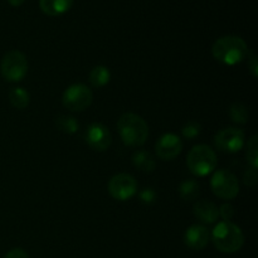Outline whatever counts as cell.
<instances>
[{"instance_id":"1","label":"cell","mask_w":258,"mask_h":258,"mask_svg":"<svg viewBox=\"0 0 258 258\" xmlns=\"http://www.w3.org/2000/svg\"><path fill=\"white\" fill-rule=\"evenodd\" d=\"M214 59L226 66H236L241 63L249 54L248 47L241 37L226 35L214 42L212 47Z\"/></svg>"},{"instance_id":"2","label":"cell","mask_w":258,"mask_h":258,"mask_svg":"<svg viewBox=\"0 0 258 258\" xmlns=\"http://www.w3.org/2000/svg\"><path fill=\"white\" fill-rule=\"evenodd\" d=\"M117 131L125 145L130 148L143 146L149 138V126L141 116L136 113H123L117 121Z\"/></svg>"},{"instance_id":"3","label":"cell","mask_w":258,"mask_h":258,"mask_svg":"<svg viewBox=\"0 0 258 258\" xmlns=\"http://www.w3.org/2000/svg\"><path fill=\"white\" fill-rule=\"evenodd\" d=\"M212 241L219 252L236 253L243 247L244 236L237 224L232 222H221L212 232Z\"/></svg>"},{"instance_id":"4","label":"cell","mask_w":258,"mask_h":258,"mask_svg":"<svg viewBox=\"0 0 258 258\" xmlns=\"http://www.w3.org/2000/svg\"><path fill=\"white\" fill-rule=\"evenodd\" d=\"M218 159L216 153L208 145H196L186 156L189 170L197 176H206L216 169Z\"/></svg>"},{"instance_id":"5","label":"cell","mask_w":258,"mask_h":258,"mask_svg":"<svg viewBox=\"0 0 258 258\" xmlns=\"http://www.w3.org/2000/svg\"><path fill=\"white\" fill-rule=\"evenodd\" d=\"M0 72L8 82H19L27 76V57L19 50H10L5 53L0 63Z\"/></svg>"},{"instance_id":"6","label":"cell","mask_w":258,"mask_h":258,"mask_svg":"<svg viewBox=\"0 0 258 258\" xmlns=\"http://www.w3.org/2000/svg\"><path fill=\"white\" fill-rule=\"evenodd\" d=\"M211 188L218 198L224 201L234 199L239 193V183L237 176L226 169L216 171L212 176Z\"/></svg>"},{"instance_id":"7","label":"cell","mask_w":258,"mask_h":258,"mask_svg":"<svg viewBox=\"0 0 258 258\" xmlns=\"http://www.w3.org/2000/svg\"><path fill=\"white\" fill-rule=\"evenodd\" d=\"M93 95L92 91L82 83H75L70 87L66 88L63 92L62 102L67 110L75 111V112H81L88 108L92 103Z\"/></svg>"},{"instance_id":"8","label":"cell","mask_w":258,"mask_h":258,"mask_svg":"<svg viewBox=\"0 0 258 258\" xmlns=\"http://www.w3.org/2000/svg\"><path fill=\"white\" fill-rule=\"evenodd\" d=\"M108 193L116 201H128L138 193V183L130 174H116L108 181Z\"/></svg>"},{"instance_id":"9","label":"cell","mask_w":258,"mask_h":258,"mask_svg":"<svg viewBox=\"0 0 258 258\" xmlns=\"http://www.w3.org/2000/svg\"><path fill=\"white\" fill-rule=\"evenodd\" d=\"M244 131L236 127H227L221 130L214 136V145L223 153H238L244 146Z\"/></svg>"},{"instance_id":"10","label":"cell","mask_w":258,"mask_h":258,"mask_svg":"<svg viewBox=\"0 0 258 258\" xmlns=\"http://www.w3.org/2000/svg\"><path fill=\"white\" fill-rule=\"evenodd\" d=\"M85 139L87 145L95 151H106L111 146L112 136L110 130L102 123H91L85 133Z\"/></svg>"},{"instance_id":"11","label":"cell","mask_w":258,"mask_h":258,"mask_svg":"<svg viewBox=\"0 0 258 258\" xmlns=\"http://www.w3.org/2000/svg\"><path fill=\"white\" fill-rule=\"evenodd\" d=\"M183 150V141L176 134H164L155 144V153L161 160H174Z\"/></svg>"},{"instance_id":"12","label":"cell","mask_w":258,"mask_h":258,"mask_svg":"<svg viewBox=\"0 0 258 258\" xmlns=\"http://www.w3.org/2000/svg\"><path fill=\"white\" fill-rule=\"evenodd\" d=\"M211 239V234L207 227L201 224H193L186 229L184 234V243L193 251H202L206 248Z\"/></svg>"},{"instance_id":"13","label":"cell","mask_w":258,"mask_h":258,"mask_svg":"<svg viewBox=\"0 0 258 258\" xmlns=\"http://www.w3.org/2000/svg\"><path fill=\"white\" fill-rule=\"evenodd\" d=\"M194 214L203 223L212 224L217 222L219 217L218 207L212 202L199 201L194 204Z\"/></svg>"},{"instance_id":"14","label":"cell","mask_w":258,"mask_h":258,"mask_svg":"<svg viewBox=\"0 0 258 258\" xmlns=\"http://www.w3.org/2000/svg\"><path fill=\"white\" fill-rule=\"evenodd\" d=\"M73 4V0H39L43 13L50 17H57L67 13Z\"/></svg>"},{"instance_id":"15","label":"cell","mask_w":258,"mask_h":258,"mask_svg":"<svg viewBox=\"0 0 258 258\" xmlns=\"http://www.w3.org/2000/svg\"><path fill=\"white\" fill-rule=\"evenodd\" d=\"M133 164L135 168H138L139 170H141L143 173H151V171L155 170V159L151 155L149 151L146 150H138L133 154Z\"/></svg>"},{"instance_id":"16","label":"cell","mask_w":258,"mask_h":258,"mask_svg":"<svg viewBox=\"0 0 258 258\" xmlns=\"http://www.w3.org/2000/svg\"><path fill=\"white\" fill-rule=\"evenodd\" d=\"M9 102L12 103L13 107L18 108V110H24L29 106L30 102V95L27 90L23 87H14L9 91Z\"/></svg>"},{"instance_id":"17","label":"cell","mask_w":258,"mask_h":258,"mask_svg":"<svg viewBox=\"0 0 258 258\" xmlns=\"http://www.w3.org/2000/svg\"><path fill=\"white\" fill-rule=\"evenodd\" d=\"M111 80V72L105 66H96L90 72V82L93 87L100 88L107 85Z\"/></svg>"},{"instance_id":"18","label":"cell","mask_w":258,"mask_h":258,"mask_svg":"<svg viewBox=\"0 0 258 258\" xmlns=\"http://www.w3.org/2000/svg\"><path fill=\"white\" fill-rule=\"evenodd\" d=\"M199 189L201 185L194 179H188L184 180L179 186V194L184 201H194L199 196Z\"/></svg>"},{"instance_id":"19","label":"cell","mask_w":258,"mask_h":258,"mask_svg":"<svg viewBox=\"0 0 258 258\" xmlns=\"http://www.w3.org/2000/svg\"><path fill=\"white\" fill-rule=\"evenodd\" d=\"M55 125H57L58 130L62 131V133L68 134V135H72L76 134L80 130V123L72 116L67 115H60L55 118Z\"/></svg>"},{"instance_id":"20","label":"cell","mask_w":258,"mask_h":258,"mask_svg":"<svg viewBox=\"0 0 258 258\" xmlns=\"http://www.w3.org/2000/svg\"><path fill=\"white\" fill-rule=\"evenodd\" d=\"M229 118L233 121L234 123H238V125H244L247 123L249 117L248 108L243 105V103H233V105L229 107Z\"/></svg>"},{"instance_id":"21","label":"cell","mask_w":258,"mask_h":258,"mask_svg":"<svg viewBox=\"0 0 258 258\" xmlns=\"http://www.w3.org/2000/svg\"><path fill=\"white\" fill-rule=\"evenodd\" d=\"M247 161L251 168L258 169V136L253 135L248 141L247 145Z\"/></svg>"},{"instance_id":"22","label":"cell","mask_w":258,"mask_h":258,"mask_svg":"<svg viewBox=\"0 0 258 258\" xmlns=\"http://www.w3.org/2000/svg\"><path fill=\"white\" fill-rule=\"evenodd\" d=\"M201 131V123L196 122V121H189V122H186L185 125L183 126V128H181V134H183L184 138L190 139V140L191 139H196L197 136H199Z\"/></svg>"},{"instance_id":"23","label":"cell","mask_w":258,"mask_h":258,"mask_svg":"<svg viewBox=\"0 0 258 258\" xmlns=\"http://www.w3.org/2000/svg\"><path fill=\"white\" fill-rule=\"evenodd\" d=\"M218 214H219V217L223 219V222H229L232 218H233V216H234L233 206H232V204H229V203L222 204V206L219 207V209H218Z\"/></svg>"},{"instance_id":"24","label":"cell","mask_w":258,"mask_h":258,"mask_svg":"<svg viewBox=\"0 0 258 258\" xmlns=\"http://www.w3.org/2000/svg\"><path fill=\"white\" fill-rule=\"evenodd\" d=\"M139 198L143 203L153 204L156 199V191L151 188H145L139 193Z\"/></svg>"},{"instance_id":"25","label":"cell","mask_w":258,"mask_h":258,"mask_svg":"<svg viewBox=\"0 0 258 258\" xmlns=\"http://www.w3.org/2000/svg\"><path fill=\"white\" fill-rule=\"evenodd\" d=\"M243 180H244V184H246L247 186H254V185H256L257 180H258L257 169L251 168V166H249V169H247L246 173H244Z\"/></svg>"},{"instance_id":"26","label":"cell","mask_w":258,"mask_h":258,"mask_svg":"<svg viewBox=\"0 0 258 258\" xmlns=\"http://www.w3.org/2000/svg\"><path fill=\"white\" fill-rule=\"evenodd\" d=\"M248 70L254 78L258 77V63L254 54H248Z\"/></svg>"},{"instance_id":"27","label":"cell","mask_w":258,"mask_h":258,"mask_svg":"<svg viewBox=\"0 0 258 258\" xmlns=\"http://www.w3.org/2000/svg\"><path fill=\"white\" fill-rule=\"evenodd\" d=\"M4 258H29V256H28V253L24 251V249L14 248L12 249V251L8 252V253L4 256Z\"/></svg>"},{"instance_id":"28","label":"cell","mask_w":258,"mask_h":258,"mask_svg":"<svg viewBox=\"0 0 258 258\" xmlns=\"http://www.w3.org/2000/svg\"><path fill=\"white\" fill-rule=\"evenodd\" d=\"M9 2L10 5H13V7H19V5H22L23 3H24V0H8Z\"/></svg>"}]
</instances>
